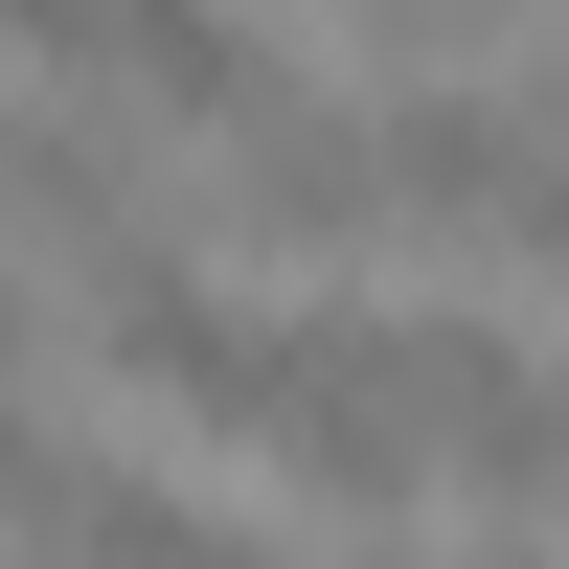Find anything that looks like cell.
Here are the masks:
<instances>
[{
    "label": "cell",
    "instance_id": "cell-1",
    "mask_svg": "<svg viewBox=\"0 0 569 569\" xmlns=\"http://www.w3.org/2000/svg\"><path fill=\"white\" fill-rule=\"evenodd\" d=\"M0 206H23L46 251H91V273H137V251H182V228L137 206V160H114V114H69V91H23V114H0Z\"/></svg>",
    "mask_w": 569,
    "mask_h": 569
},
{
    "label": "cell",
    "instance_id": "cell-2",
    "mask_svg": "<svg viewBox=\"0 0 569 569\" xmlns=\"http://www.w3.org/2000/svg\"><path fill=\"white\" fill-rule=\"evenodd\" d=\"M114 91H137V114H182V137H251L297 69H273L251 0H114Z\"/></svg>",
    "mask_w": 569,
    "mask_h": 569
},
{
    "label": "cell",
    "instance_id": "cell-3",
    "mask_svg": "<svg viewBox=\"0 0 569 569\" xmlns=\"http://www.w3.org/2000/svg\"><path fill=\"white\" fill-rule=\"evenodd\" d=\"M365 160H388V206L501 228V206L547 182V137H525V114H479V91H388V114H365Z\"/></svg>",
    "mask_w": 569,
    "mask_h": 569
},
{
    "label": "cell",
    "instance_id": "cell-4",
    "mask_svg": "<svg viewBox=\"0 0 569 569\" xmlns=\"http://www.w3.org/2000/svg\"><path fill=\"white\" fill-rule=\"evenodd\" d=\"M228 206H251L273 251H342V228L388 206V160H365V114H297V91H273V114L228 137Z\"/></svg>",
    "mask_w": 569,
    "mask_h": 569
},
{
    "label": "cell",
    "instance_id": "cell-5",
    "mask_svg": "<svg viewBox=\"0 0 569 569\" xmlns=\"http://www.w3.org/2000/svg\"><path fill=\"white\" fill-rule=\"evenodd\" d=\"M0 46L23 69H114V0H0Z\"/></svg>",
    "mask_w": 569,
    "mask_h": 569
},
{
    "label": "cell",
    "instance_id": "cell-6",
    "mask_svg": "<svg viewBox=\"0 0 569 569\" xmlns=\"http://www.w3.org/2000/svg\"><path fill=\"white\" fill-rule=\"evenodd\" d=\"M69 501V456H46V410H0V525H46Z\"/></svg>",
    "mask_w": 569,
    "mask_h": 569
},
{
    "label": "cell",
    "instance_id": "cell-7",
    "mask_svg": "<svg viewBox=\"0 0 569 569\" xmlns=\"http://www.w3.org/2000/svg\"><path fill=\"white\" fill-rule=\"evenodd\" d=\"M525 137H547V160H569V69H547V114H525Z\"/></svg>",
    "mask_w": 569,
    "mask_h": 569
},
{
    "label": "cell",
    "instance_id": "cell-8",
    "mask_svg": "<svg viewBox=\"0 0 569 569\" xmlns=\"http://www.w3.org/2000/svg\"><path fill=\"white\" fill-rule=\"evenodd\" d=\"M342 23H433V0H342Z\"/></svg>",
    "mask_w": 569,
    "mask_h": 569
},
{
    "label": "cell",
    "instance_id": "cell-9",
    "mask_svg": "<svg viewBox=\"0 0 569 569\" xmlns=\"http://www.w3.org/2000/svg\"><path fill=\"white\" fill-rule=\"evenodd\" d=\"M456 569H547V547H456Z\"/></svg>",
    "mask_w": 569,
    "mask_h": 569
}]
</instances>
